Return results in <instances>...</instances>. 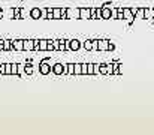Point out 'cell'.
Returning <instances> with one entry per match:
<instances>
[{
  "label": "cell",
  "instance_id": "6da1fadb",
  "mask_svg": "<svg viewBox=\"0 0 154 135\" xmlns=\"http://www.w3.org/2000/svg\"><path fill=\"white\" fill-rule=\"evenodd\" d=\"M2 71H3V69H2V66H0V72H2Z\"/></svg>",
  "mask_w": 154,
  "mask_h": 135
}]
</instances>
